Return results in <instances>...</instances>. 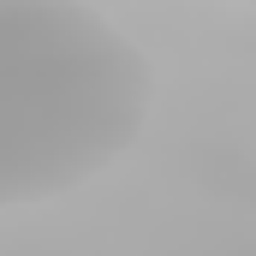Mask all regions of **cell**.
I'll return each mask as SVG.
<instances>
[{
	"label": "cell",
	"mask_w": 256,
	"mask_h": 256,
	"mask_svg": "<svg viewBox=\"0 0 256 256\" xmlns=\"http://www.w3.org/2000/svg\"><path fill=\"white\" fill-rule=\"evenodd\" d=\"M149 60L78 0H0V208L108 173L149 120Z\"/></svg>",
	"instance_id": "6da1fadb"
}]
</instances>
